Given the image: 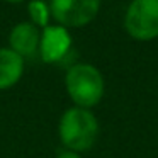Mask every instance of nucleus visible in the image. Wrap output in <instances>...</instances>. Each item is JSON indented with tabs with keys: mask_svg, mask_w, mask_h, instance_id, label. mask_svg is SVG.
<instances>
[{
	"mask_svg": "<svg viewBox=\"0 0 158 158\" xmlns=\"http://www.w3.org/2000/svg\"><path fill=\"white\" fill-rule=\"evenodd\" d=\"M58 134L63 146L70 151H87L94 146L99 134L97 117L90 112V109L70 107L63 112L58 124Z\"/></svg>",
	"mask_w": 158,
	"mask_h": 158,
	"instance_id": "nucleus-1",
	"label": "nucleus"
},
{
	"mask_svg": "<svg viewBox=\"0 0 158 158\" xmlns=\"http://www.w3.org/2000/svg\"><path fill=\"white\" fill-rule=\"evenodd\" d=\"M65 87L77 107L90 109L104 97V77L94 65L77 63L66 70Z\"/></svg>",
	"mask_w": 158,
	"mask_h": 158,
	"instance_id": "nucleus-2",
	"label": "nucleus"
},
{
	"mask_svg": "<svg viewBox=\"0 0 158 158\" xmlns=\"http://www.w3.org/2000/svg\"><path fill=\"white\" fill-rule=\"evenodd\" d=\"M124 27L138 41L158 38V0H133L124 15Z\"/></svg>",
	"mask_w": 158,
	"mask_h": 158,
	"instance_id": "nucleus-3",
	"label": "nucleus"
},
{
	"mask_svg": "<svg viewBox=\"0 0 158 158\" xmlns=\"http://www.w3.org/2000/svg\"><path fill=\"white\" fill-rule=\"evenodd\" d=\"M100 0H51L49 10L63 27H83L97 17Z\"/></svg>",
	"mask_w": 158,
	"mask_h": 158,
	"instance_id": "nucleus-4",
	"label": "nucleus"
},
{
	"mask_svg": "<svg viewBox=\"0 0 158 158\" xmlns=\"http://www.w3.org/2000/svg\"><path fill=\"white\" fill-rule=\"evenodd\" d=\"M72 48V36L68 29L60 24L46 26L41 32L39 53L44 63H58L68 55Z\"/></svg>",
	"mask_w": 158,
	"mask_h": 158,
	"instance_id": "nucleus-5",
	"label": "nucleus"
},
{
	"mask_svg": "<svg viewBox=\"0 0 158 158\" xmlns=\"http://www.w3.org/2000/svg\"><path fill=\"white\" fill-rule=\"evenodd\" d=\"M41 31L32 22H21L14 26L9 34V46L19 56H32L39 49Z\"/></svg>",
	"mask_w": 158,
	"mask_h": 158,
	"instance_id": "nucleus-6",
	"label": "nucleus"
},
{
	"mask_svg": "<svg viewBox=\"0 0 158 158\" xmlns=\"http://www.w3.org/2000/svg\"><path fill=\"white\" fill-rule=\"evenodd\" d=\"M24 58L10 48H0V90H7L21 80Z\"/></svg>",
	"mask_w": 158,
	"mask_h": 158,
	"instance_id": "nucleus-7",
	"label": "nucleus"
},
{
	"mask_svg": "<svg viewBox=\"0 0 158 158\" xmlns=\"http://www.w3.org/2000/svg\"><path fill=\"white\" fill-rule=\"evenodd\" d=\"M27 14H29V17H31L32 24L36 27L44 29L46 26H49L51 10H49V4H46L44 0H29Z\"/></svg>",
	"mask_w": 158,
	"mask_h": 158,
	"instance_id": "nucleus-8",
	"label": "nucleus"
},
{
	"mask_svg": "<svg viewBox=\"0 0 158 158\" xmlns=\"http://www.w3.org/2000/svg\"><path fill=\"white\" fill-rule=\"evenodd\" d=\"M56 158H82L78 153H75V151H70V150H63L60 151L58 155H56Z\"/></svg>",
	"mask_w": 158,
	"mask_h": 158,
	"instance_id": "nucleus-9",
	"label": "nucleus"
},
{
	"mask_svg": "<svg viewBox=\"0 0 158 158\" xmlns=\"http://www.w3.org/2000/svg\"><path fill=\"white\" fill-rule=\"evenodd\" d=\"M7 2H12V4H17V2H24V0H7Z\"/></svg>",
	"mask_w": 158,
	"mask_h": 158,
	"instance_id": "nucleus-10",
	"label": "nucleus"
}]
</instances>
